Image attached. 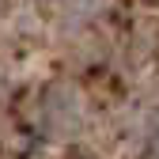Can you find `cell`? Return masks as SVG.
I'll list each match as a JSON object with an SVG mask.
<instances>
[]
</instances>
